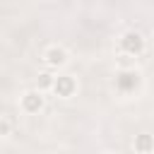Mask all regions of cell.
Returning a JSON list of instances; mask_svg holds the SVG:
<instances>
[{"instance_id":"1","label":"cell","mask_w":154,"mask_h":154,"mask_svg":"<svg viewBox=\"0 0 154 154\" xmlns=\"http://www.w3.org/2000/svg\"><path fill=\"white\" fill-rule=\"evenodd\" d=\"M125 46L132 51V48H140V38L137 36H128V41H125Z\"/></svg>"},{"instance_id":"2","label":"cell","mask_w":154,"mask_h":154,"mask_svg":"<svg viewBox=\"0 0 154 154\" xmlns=\"http://www.w3.org/2000/svg\"><path fill=\"white\" fill-rule=\"evenodd\" d=\"M26 106H29V108H38V106H41V99H36L34 94H29V99H26Z\"/></svg>"},{"instance_id":"4","label":"cell","mask_w":154,"mask_h":154,"mask_svg":"<svg viewBox=\"0 0 154 154\" xmlns=\"http://www.w3.org/2000/svg\"><path fill=\"white\" fill-rule=\"evenodd\" d=\"M51 60H53V63H60V60H63V53H60V51H58V53H51Z\"/></svg>"},{"instance_id":"3","label":"cell","mask_w":154,"mask_h":154,"mask_svg":"<svg viewBox=\"0 0 154 154\" xmlns=\"http://www.w3.org/2000/svg\"><path fill=\"white\" fill-rule=\"evenodd\" d=\"M55 89H58V91H63V94H67V91H70V82H67V79H63V82H58V84H55Z\"/></svg>"}]
</instances>
